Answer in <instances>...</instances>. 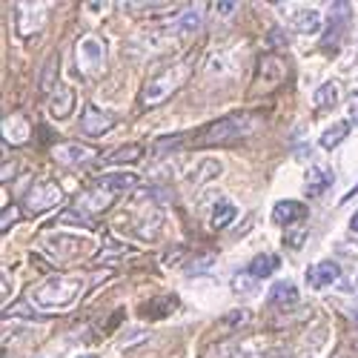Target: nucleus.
<instances>
[{
    "label": "nucleus",
    "mask_w": 358,
    "mask_h": 358,
    "mask_svg": "<svg viewBox=\"0 0 358 358\" xmlns=\"http://www.w3.org/2000/svg\"><path fill=\"white\" fill-rule=\"evenodd\" d=\"M83 289L86 281L80 275H52L32 292V304L41 313H64L72 304H78Z\"/></svg>",
    "instance_id": "1"
},
{
    "label": "nucleus",
    "mask_w": 358,
    "mask_h": 358,
    "mask_svg": "<svg viewBox=\"0 0 358 358\" xmlns=\"http://www.w3.org/2000/svg\"><path fill=\"white\" fill-rule=\"evenodd\" d=\"M46 3H17L15 6V23L20 35H38L46 23Z\"/></svg>",
    "instance_id": "11"
},
{
    "label": "nucleus",
    "mask_w": 358,
    "mask_h": 358,
    "mask_svg": "<svg viewBox=\"0 0 358 358\" xmlns=\"http://www.w3.org/2000/svg\"><path fill=\"white\" fill-rule=\"evenodd\" d=\"M238 12V3H232V0H218V3H213V15L215 17H229Z\"/></svg>",
    "instance_id": "31"
},
{
    "label": "nucleus",
    "mask_w": 358,
    "mask_h": 358,
    "mask_svg": "<svg viewBox=\"0 0 358 358\" xmlns=\"http://www.w3.org/2000/svg\"><path fill=\"white\" fill-rule=\"evenodd\" d=\"M52 158L61 164V166L83 169V166H89V164L98 158V152H95L92 146H83V143H61V146L52 149Z\"/></svg>",
    "instance_id": "9"
},
{
    "label": "nucleus",
    "mask_w": 358,
    "mask_h": 358,
    "mask_svg": "<svg viewBox=\"0 0 358 358\" xmlns=\"http://www.w3.org/2000/svg\"><path fill=\"white\" fill-rule=\"evenodd\" d=\"M336 101H338V83H336V80L321 83L315 92H313V106H315V109H333Z\"/></svg>",
    "instance_id": "22"
},
{
    "label": "nucleus",
    "mask_w": 358,
    "mask_h": 358,
    "mask_svg": "<svg viewBox=\"0 0 358 358\" xmlns=\"http://www.w3.org/2000/svg\"><path fill=\"white\" fill-rule=\"evenodd\" d=\"M235 215H238V206L235 203H229V201H221L215 210H213V218H210V224H213V229H224L229 221H235Z\"/></svg>",
    "instance_id": "26"
},
{
    "label": "nucleus",
    "mask_w": 358,
    "mask_h": 358,
    "mask_svg": "<svg viewBox=\"0 0 358 358\" xmlns=\"http://www.w3.org/2000/svg\"><path fill=\"white\" fill-rule=\"evenodd\" d=\"M355 195H358V184H355V187H352V189H350V192L341 198V203H347V201H350V198H355Z\"/></svg>",
    "instance_id": "36"
},
{
    "label": "nucleus",
    "mask_w": 358,
    "mask_h": 358,
    "mask_svg": "<svg viewBox=\"0 0 358 358\" xmlns=\"http://www.w3.org/2000/svg\"><path fill=\"white\" fill-rule=\"evenodd\" d=\"M75 61H78V72L80 75H98L106 64V49H103V41L98 35H83L78 41V49H75Z\"/></svg>",
    "instance_id": "6"
},
{
    "label": "nucleus",
    "mask_w": 358,
    "mask_h": 358,
    "mask_svg": "<svg viewBox=\"0 0 358 358\" xmlns=\"http://www.w3.org/2000/svg\"><path fill=\"white\" fill-rule=\"evenodd\" d=\"M350 229H352V232H358V210H355V213H352V218H350Z\"/></svg>",
    "instance_id": "37"
},
{
    "label": "nucleus",
    "mask_w": 358,
    "mask_h": 358,
    "mask_svg": "<svg viewBox=\"0 0 358 358\" xmlns=\"http://www.w3.org/2000/svg\"><path fill=\"white\" fill-rule=\"evenodd\" d=\"M55 75H57V55H52L46 66H43V78H41V86H43V92H49V89L55 86Z\"/></svg>",
    "instance_id": "30"
},
{
    "label": "nucleus",
    "mask_w": 358,
    "mask_h": 358,
    "mask_svg": "<svg viewBox=\"0 0 358 358\" xmlns=\"http://www.w3.org/2000/svg\"><path fill=\"white\" fill-rule=\"evenodd\" d=\"M229 358H273V350H261L258 341H250V344L235 347V352Z\"/></svg>",
    "instance_id": "27"
},
{
    "label": "nucleus",
    "mask_w": 358,
    "mask_h": 358,
    "mask_svg": "<svg viewBox=\"0 0 358 358\" xmlns=\"http://www.w3.org/2000/svg\"><path fill=\"white\" fill-rule=\"evenodd\" d=\"M244 46L241 43H229V46H215L210 49V55H206L203 61V75L210 78L213 83H227L232 78H238V72H241V64H244Z\"/></svg>",
    "instance_id": "4"
},
{
    "label": "nucleus",
    "mask_w": 358,
    "mask_h": 358,
    "mask_svg": "<svg viewBox=\"0 0 358 358\" xmlns=\"http://www.w3.org/2000/svg\"><path fill=\"white\" fill-rule=\"evenodd\" d=\"M86 358H95V355H86Z\"/></svg>",
    "instance_id": "39"
},
{
    "label": "nucleus",
    "mask_w": 358,
    "mask_h": 358,
    "mask_svg": "<svg viewBox=\"0 0 358 358\" xmlns=\"http://www.w3.org/2000/svg\"><path fill=\"white\" fill-rule=\"evenodd\" d=\"M255 281H258V278H255L250 270H247V273H238V275L232 278V289H235L238 295H247V292L255 289Z\"/></svg>",
    "instance_id": "28"
},
{
    "label": "nucleus",
    "mask_w": 358,
    "mask_h": 358,
    "mask_svg": "<svg viewBox=\"0 0 358 358\" xmlns=\"http://www.w3.org/2000/svg\"><path fill=\"white\" fill-rule=\"evenodd\" d=\"M350 20H352L350 3H344V0H336V3H330V12H327V32L321 38V49H336L341 43V38L347 35Z\"/></svg>",
    "instance_id": "7"
},
{
    "label": "nucleus",
    "mask_w": 358,
    "mask_h": 358,
    "mask_svg": "<svg viewBox=\"0 0 358 358\" xmlns=\"http://www.w3.org/2000/svg\"><path fill=\"white\" fill-rule=\"evenodd\" d=\"M241 321H247V310H235V313L224 315V321H221V324H241Z\"/></svg>",
    "instance_id": "34"
},
{
    "label": "nucleus",
    "mask_w": 358,
    "mask_h": 358,
    "mask_svg": "<svg viewBox=\"0 0 358 358\" xmlns=\"http://www.w3.org/2000/svg\"><path fill=\"white\" fill-rule=\"evenodd\" d=\"M169 46V35L164 29H143L129 41V52L135 57H149V55H161Z\"/></svg>",
    "instance_id": "10"
},
{
    "label": "nucleus",
    "mask_w": 358,
    "mask_h": 358,
    "mask_svg": "<svg viewBox=\"0 0 358 358\" xmlns=\"http://www.w3.org/2000/svg\"><path fill=\"white\" fill-rule=\"evenodd\" d=\"M61 201H64V189L57 187L55 181H38L32 189L23 195V210L26 213H46Z\"/></svg>",
    "instance_id": "8"
},
{
    "label": "nucleus",
    "mask_w": 358,
    "mask_h": 358,
    "mask_svg": "<svg viewBox=\"0 0 358 358\" xmlns=\"http://www.w3.org/2000/svg\"><path fill=\"white\" fill-rule=\"evenodd\" d=\"M141 155V146H127V149H117V152L106 155V164H129Z\"/></svg>",
    "instance_id": "29"
},
{
    "label": "nucleus",
    "mask_w": 358,
    "mask_h": 358,
    "mask_svg": "<svg viewBox=\"0 0 358 358\" xmlns=\"http://www.w3.org/2000/svg\"><path fill=\"white\" fill-rule=\"evenodd\" d=\"M112 127H115V115H112V112H106V109H101V106H95V103H89V106L83 109L80 129H83L86 135L101 138V135H106Z\"/></svg>",
    "instance_id": "12"
},
{
    "label": "nucleus",
    "mask_w": 358,
    "mask_h": 358,
    "mask_svg": "<svg viewBox=\"0 0 358 358\" xmlns=\"http://www.w3.org/2000/svg\"><path fill=\"white\" fill-rule=\"evenodd\" d=\"M350 121L358 127V92H350Z\"/></svg>",
    "instance_id": "33"
},
{
    "label": "nucleus",
    "mask_w": 358,
    "mask_h": 358,
    "mask_svg": "<svg viewBox=\"0 0 358 358\" xmlns=\"http://www.w3.org/2000/svg\"><path fill=\"white\" fill-rule=\"evenodd\" d=\"M15 221H17V210H15V206H9V210H3V221H0V229L6 232V229L15 224Z\"/></svg>",
    "instance_id": "32"
},
{
    "label": "nucleus",
    "mask_w": 358,
    "mask_h": 358,
    "mask_svg": "<svg viewBox=\"0 0 358 358\" xmlns=\"http://www.w3.org/2000/svg\"><path fill=\"white\" fill-rule=\"evenodd\" d=\"M341 278V266L336 264V261H318V264H313L310 270H307V284L313 287V289H324V287H330V284H336Z\"/></svg>",
    "instance_id": "14"
},
{
    "label": "nucleus",
    "mask_w": 358,
    "mask_h": 358,
    "mask_svg": "<svg viewBox=\"0 0 358 358\" xmlns=\"http://www.w3.org/2000/svg\"><path fill=\"white\" fill-rule=\"evenodd\" d=\"M336 184V175L330 166H321V164H313L307 169V181H304V192L307 198H321L327 189Z\"/></svg>",
    "instance_id": "13"
},
{
    "label": "nucleus",
    "mask_w": 358,
    "mask_h": 358,
    "mask_svg": "<svg viewBox=\"0 0 358 358\" xmlns=\"http://www.w3.org/2000/svg\"><path fill=\"white\" fill-rule=\"evenodd\" d=\"M221 175V161L215 158H201L195 166H192V181L195 184H206V181H213V178Z\"/></svg>",
    "instance_id": "24"
},
{
    "label": "nucleus",
    "mask_w": 358,
    "mask_h": 358,
    "mask_svg": "<svg viewBox=\"0 0 358 358\" xmlns=\"http://www.w3.org/2000/svg\"><path fill=\"white\" fill-rule=\"evenodd\" d=\"M192 75V61H178L172 66H166L164 72H158L152 80H149L141 89V103L143 106H158L166 98H172L178 89H181Z\"/></svg>",
    "instance_id": "3"
},
{
    "label": "nucleus",
    "mask_w": 358,
    "mask_h": 358,
    "mask_svg": "<svg viewBox=\"0 0 358 358\" xmlns=\"http://www.w3.org/2000/svg\"><path fill=\"white\" fill-rule=\"evenodd\" d=\"M352 310H355V315H358V284H355V289H352Z\"/></svg>",
    "instance_id": "38"
},
{
    "label": "nucleus",
    "mask_w": 358,
    "mask_h": 358,
    "mask_svg": "<svg viewBox=\"0 0 358 358\" xmlns=\"http://www.w3.org/2000/svg\"><path fill=\"white\" fill-rule=\"evenodd\" d=\"M255 129H258V115H250V112L229 115L203 132V143H232V141L252 135Z\"/></svg>",
    "instance_id": "5"
},
{
    "label": "nucleus",
    "mask_w": 358,
    "mask_h": 358,
    "mask_svg": "<svg viewBox=\"0 0 358 358\" xmlns=\"http://www.w3.org/2000/svg\"><path fill=\"white\" fill-rule=\"evenodd\" d=\"M350 121H336L333 127H327L324 132H321V138H318V146L321 149H336L338 143H344V138L350 135Z\"/></svg>",
    "instance_id": "21"
},
{
    "label": "nucleus",
    "mask_w": 358,
    "mask_h": 358,
    "mask_svg": "<svg viewBox=\"0 0 358 358\" xmlns=\"http://www.w3.org/2000/svg\"><path fill=\"white\" fill-rule=\"evenodd\" d=\"M49 252L55 255V261H69L75 258V252L80 250V241H75L72 235H55L52 241H46Z\"/></svg>",
    "instance_id": "19"
},
{
    "label": "nucleus",
    "mask_w": 358,
    "mask_h": 358,
    "mask_svg": "<svg viewBox=\"0 0 358 358\" xmlns=\"http://www.w3.org/2000/svg\"><path fill=\"white\" fill-rule=\"evenodd\" d=\"M201 26H203V6L195 3V6L184 9L181 15L175 17L172 32H178V35H195V32H201Z\"/></svg>",
    "instance_id": "15"
},
{
    "label": "nucleus",
    "mask_w": 358,
    "mask_h": 358,
    "mask_svg": "<svg viewBox=\"0 0 358 358\" xmlns=\"http://www.w3.org/2000/svg\"><path fill=\"white\" fill-rule=\"evenodd\" d=\"M138 184V175L135 172H112V175H101L98 181L89 187L78 201H75V210L83 215H98L103 210H109L112 201L121 195L124 189Z\"/></svg>",
    "instance_id": "2"
},
{
    "label": "nucleus",
    "mask_w": 358,
    "mask_h": 358,
    "mask_svg": "<svg viewBox=\"0 0 358 358\" xmlns=\"http://www.w3.org/2000/svg\"><path fill=\"white\" fill-rule=\"evenodd\" d=\"M278 266H281V258H278V255L264 252V255L252 258V264H250V273H252L255 278H270V275L278 270Z\"/></svg>",
    "instance_id": "23"
},
{
    "label": "nucleus",
    "mask_w": 358,
    "mask_h": 358,
    "mask_svg": "<svg viewBox=\"0 0 358 358\" xmlns=\"http://www.w3.org/2000/svg\"><path fill=\"white\" fill-rule=\"evenodd\" d=\"M289 26L295 29L298 35H315L321 29V15L315 9H301L289 17Z\"/></svg>",
    "instance_id": "18"
},
{
    "label": "nucleus",
    "mask_w": 358,
    "mask_h": 358,
    "mask_svg": "<svg viewBox=\"0 0 358 358\" xmlns=\"http://www.w3.org/2000/svg\"><path fill=\"white\" fill-rule=\"evenodd\" d=\"M270 304L273 307H295L298 304V287L292 281H278L273 289H270Z\"/></svg>",
    "instance_id": "20"
},
{
    "label": "nucleus",
    "mask_w": 358,
    "mask_h": 358,
    "mask_svg": "<svg viewBox=\"0 0 358 358\" xmlns=\"http://www.w3.org/2000/svg\"><path fill=\"white\" fill-rule=\"evenodd\" d=\"M3 141L12 143V146H20L29 141V121L20 115H12L3 121Z\"/></svg>",
    "instance_id": "17"
},
{
    "label": "nucleus",
    "mask_w": 358,
    "mask_h": 358,
    "mask_svg": "<svg viewBox=\"0 0 358 358\" xmlns=\"http://www.w3.org/2000/svg\"><path fill=\"white\" fill-rule=\"evenodd\" d=\"M304 218H307V210H304V203H298V201H278L273 206V221L281 227H289V224L304 221Z\"/></svg>",
    "instance_id": "16"
},
{
    "label": "nucleus",
    "mask_w": 358,
    "mask_h": 358,
    "mask_svg": "<svg viewBox=\"0 0 358 358\" xmlns=\"http://www.w3.org/2000/svg\"><path fill=\"white\" fill-rule=\"evenodd\" d=\"M12 175H15V164L9 161V164H3V181H9Z\"/></svg>",
    "instance_id": "35"
},
{
    "label": "nucleus",
    "mask_w": 358,
    "mask_h": 358,
    "mask_svg": "<svg viewBox=\"0 0 358 358\" xmlns=\"http://www.w3.org/2000/svg\"><path fill=\"white\" fill-rule=\"evenodd\" d=\"M75 106V95H72V89H57V98L49 101V109L55 117H66Z\"/></svg>",
    "instance_id": "25"
}]
</instances>
